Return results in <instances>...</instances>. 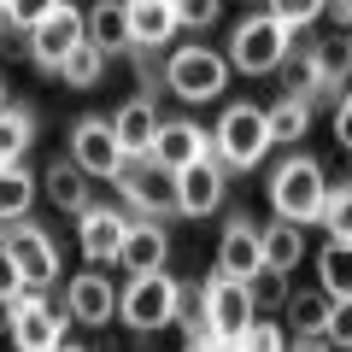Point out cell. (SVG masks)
<instances>
[{"instance_id": "cell-40", "label": "cell", "mask_w": 352, "mask_h": 352, "mask_svg": "<svg viewBox=\"0 0 352 352\" xmlns=\"http://www.w3.org/2000/svg\"><path fill=\"white\" fill-rule=\"evenodd\" d=\"M329 24H335V30H352V0H335V6H329Z\"/></svg>"}, {"instance_id": "cell-1", "label": "cell", "mask_w": 352, "mask_h": 352, "mask_svg": "<svg viewBox=\"0 0 352 352\" xmlns=\"http://www.w3.org/2000/svg\"><path fill=\"white\" fill-rule=\"evenodd\" d=\"M270 206H276V217H282V223H294V229L317 223L323 206H329V176H323V164H317L311 153L282 159L276 176H270Z\"/></svg>"}, {"instance_id": "cell-6", "label": "cell", "mask_w": 352, "mask_h": 352, "mask_svg": "<svg viewBox=\"0 0 352 352\" xmlns=\"http://www.w3.org/2000/svg\"><path fill=\"white\" fill-rule=\"evenodd\" d=\"M71 164L88 182H118L129 170V153L118 147L112 118H82V124H71Z\"/></svg>"}, {"instance_id": "cell-13", "label": "cell", "mask_w": 352, "mask_h": 352, "mask_svg": "<svg viewBox=\"0 0 352 352\" xmlns=\"http://www.w3.org/2000/svg\"><path fill=\"white\" fill-rule=\"evenodd\" d=\"M124 235H129V217L118 212V206H88V212L76 217L82 258H94V264H118V252H124Z\"/></svg>"}, {"instance_id": "cell-36", "label": "cell", "mask_w": 352, "mask_h": 352, "mask_svg": "<svg viewBox=\"0 0 352 352\" xmlns=\"http://www.w3.org/2000/svg\"><path fill=\"white\" fill-rule=\"evenodd\" d=\"M217 12H223L217 0H182V6H176V24H188V30H212V24H217Z\"/></svg>"}, {"instance_id": "cell-45", "label": "cell", "mask_w": 352, "mask_h": 352, "mask_svg": "<svg viewBox=\"0 0 352 352\" xmlns=\"http://www.w3.org/2000/svg\"><path fill=\"white\" fill-rule=\"evenodd\" d=\"M217 352H229V346H217Z\"/></svg>"}, {"instance_id": "cell-30", "label": "cell", "mask_w": 352, "mask_h": 352, "mask_svg": "<svg viewBox=\"0 0 352 352\" xmlns=\"http://www.w3.org/2000/svg\"><path fill=\"white\" fill-rule=\"evenodd\" d=\"M59 76H65L71 88H94V82L106 76V53L94 47V41H82V47H76L71 59H65V71H59Z\"/></svg>"}, {"instance_id": "cell-21", "label": "cell", "mask_w": 352, "mask_h": 352, "mask_svg": "<svg viewBox=\"0 0 352 352\" xmlns=\"http://www.w3.org/2000/svg\"><path fill=\"white\" fill-rule=\"evenodd\" d=\"M88 41L112 59V53H135V41H129V6H118V0H106V6H94L88 12Z\"/></svg>"}, {"instance_id": "cell-5", "label": "cell", "mask_w": 352, "mask_h": 352, "mask_svg": "<svg viewBox=\"0 0 352 352\" xmlns=\"http://www.w3.org/2000/svg\"><path fill=\"white\" fill-rule=\"evenodd\" d=\"M288 53H294V36L270 12H252V18H241L235 36H229V71L264 76V71H282Z\"/></svg>"}, {"instance_id": "cell-35", "label": "cell", "mask_w": 352, "mask_h": 352, "mask_svg": "<svg viewBox=\"0 0 352 352\" xmlns=\"http://www.w3.org/2000/svg\"><path fill=\"white\" fill-rule=\"evenodd\" d=\"M323 335H329V346H335V352H352V300H335Z\"/></svg>"}, {"instance_id": "cell-23", "label": "cell", "mask_w": 352, "mask_h": 352, "mask_svg": "<svg viewBox=\"0 0 352 352\" xmlns=\"http://www.w3.org/2000/svg\"><path fill=\"white\" fill-rule=\"evenodd\" d=\"M311 100H300V94H282L270 112H264V124H270V147H288V141H305V129H311Z\"/></svg>"}, {"instance_id": "cell-31", "label": "cell", "mask_w": 352, "mask_h": 352, "mask_svg": "<svg viewBox=\"0 0 352 352\" xmlns=\"http://www.w3.org/2000/svg\"><path fill=\"white\" fill-rule=\"evenodd\" d=\"M282 94H300V100H311L317 94V71H311V47H294L288 59H282Z\"/></svg>"}, {"instance_id": "cell-7", "label": "cell", "mask_w": 352, "mask_h": 352, "mask_svg": "<svg viewBox=\"0 0 352 352\" xmlns=\"http://www.w3.org/2000/svg\"><path fill=\"white\" fill-rule=\"evenodd\" d=\"M200 294H206V329H212L223 346H235L241 335H247L252 323H258V311H252V294H247V282H229V276H206L200 282Z\"/></svg>"}, {"instance_id": "cell-38", "label": "cell", "mask_w": 352, "mask_h": 352, "mask_svg": "<svg viewBox=\"0 0 352 352\" xmlns=\"http://www.w3.org/2000/svg\"><path fill=\"white\" fill-rule=\"evenodd\" d=\"M335 141L352 153V88L340 94V106H335Z\"/></svg>"}, {"instance_id": "cell-18", "label": "cell", "mask_w": 352, "mask_h": 352, "mask_svg": "<svg viewBox=\"0 0 352 352\" xmlns=\"http://www.w3.org/2000/svg\"><path fill=\"white\" fill-rule=\"evenodd\" d=\"M164 258H170V235H164V223H129L124 235V252H118V264H124L129 276H159Z\"/></svg>"}, {"instance_id": "cell-9", "label": "cell", "mask_w": 352, "mask_h": 352, "mask_svg": "<svg viewBox=\"0 0 352 352\" xmlns=\"http://www.w3.org/2000/svg\"><path fill=\"white\" fill-rule=\"evenodd\" d=\"M6 252H12L18 276H24V288H53L59 282V247H53V235L41 223H18L12 235H6Z\"/></svg>"}, {"instance_id": "cell-20", "label": "cell", "mask_w": 352, "mask_h": 352, "mask_svg": "<svg viewBox=\"0 0 352 352\" xmlns=\"http://www.w3.org/2000/svg\"><path fill=\"white\" fill-rule=\"evenodd\" d=\"M311 71H317V100H335L340 106L346 76H352V41H340V36L317 41V47H311Z\"/></svg>"}, {"instance_id": "cell-10", "label": "cell", "mask_w": 352, "mask_h": 352, "mask_svg": "<svg viewBox=\"0 0 352 352\" xmlns=\"http://www.w3.org/2000/svg\"><path fill=\"white\" fill-rule=\"evenodd\" d=\"M82 41H88V18L76 12V6H53L47 24L30 36V59H36L41 71H65V59H71Z\"/></svg>"}, {"instance_id": "cell-44", "label": "cell", "mask_w": 352, "mask_h": 352, "mask_svg": "<svg viewBox=\"0 0 352 352\" xmlns=\"http://www.w3.org/2000/svg\"><path fill=\"white\" fill-rule=\"evenodd\" d=\"M0 247H6V223H0Z\"/></svg>"}, {"instance_id": "cell-41", "label": "cell", "mask_w": 352, "mask_h": 352, "mask_svg": "<svg viewBox=\"0 0 352 352\" xmlns=\"http://www.w3.org/2000/svg\"><path fill=\"white\" fill-rule=\"evenodd\" d=\"M12 323H18V300H0V335H12Z\"/></svg>"}, {"instance_id": "cell-15", "label": "cell", "mask_w": 352, "mask_h": 352, "mask_svg": "<svg viewBox=\"0 0 352 352\" xmlns=\"http://www.w3.org/2000/svg\"><path fill=\"white\" fill-rule=\"evenodd\" d=\"M159 129H164V118H159V106H153L147 94H135L129 106H118V118H112V135H118V147H124L129 159H153Z\"/></svg>"}, {"instance_id": "cell-19", "label": "cell", "mask_w": 352, "mask_h": 352, "mask_svg": "<svg viewBox=\"0 0 352 352\" xmlns=\"http://www.w3.org/2000/svg\"><path fill=\"white\" fill-rule=\"evenodd\" d=\"M176 30H182V24H176V6H170V0H129V41H135V53L164 47Z\"/></svg>"}, {"instance_id": "cell-2", "label": "cell", "mask_w": 352, "mask_h": 352, "mask_svg": "<svg viewBox=\"0 0 352 352\" xmlns=\"http://www.w3.org/2000/svg\"><path fill=\"white\" fill-rule=\"evenodd\" d=\"M264 153H270V124H264V112H258V106H247V100L223 106L217 135H212V153H206V159H217L223 170H252Z\"/></svg>"}, {"instance_id": "cell-22", "label": "cell", "mask_w": 352, "mask_h": 352, "mask_svg": "<svg viewBox=\"0 0 352 352\" xmlns=\"http://www.w3.org/2000/svg\"><path fill=\"white\" fill-rule=\"evenodd\" d=\"M41 194H47V200L59 206V212H76V217H82L88 206H94V200H88V176L76 170L71 159L47 164V176H41Z\"/></svg>"}, {"instance_id": "cell-28", "label": "cell", "mask_w": 352, "mask_h": 352, "mask_svg": "<svg viewBox=\"0 0 352 352\" xmlns=\"http://www.w3.org/2000/svg\"><path fill=\"white\" fill-rule=\"evenodd\" d=\"M329 311H335L329 294H294V300H288L294 335H323V329H329Z\"/></svg>"}, {"instance_id": "cell-24", "label": "cell", "mask_w": 352, "mask_h": 352, "mask_svg": "<svg viewBox=\"0 0 352 352\" xmlns=\"http://www.w3.org/2000/svg\"><path fill=\"white\" fill-rule=\"evenodd\" d=\"M305 258V229H294V223H264V270H282L288 276L294 264Z\"/></svg>"}, {"instance_id": "cell-8", "label": "cell", "mask_w": 352, "mask_h": 352, "mask_svg": "<svg viewBox=\"0 0 352 352\" xmlns=\"http://www.w3.org/2000/svg\"><path fill=\"white\" fill-rule=\"evenodd\" d=\"M118 188H124V206L141 212L147 223H159V217L176 212V176L164 164H153V159H129V170L118 176Z\"/></svg>"}, {"instance_id": "cell-27", "label": "cell", "mask_w": 352, "mask_h": 352, "mask_svg": "<svg viewBox=\"0 0 352 352\" xmlns=\"http://www.w3.org/2000/svg\"><path fill=\"white\" fill-rule=\"evenodd\" d=\"M317 276H323L329 300H352V241H329L317 252Z\"/></svg>"}, {"instance_id": "cell-29", "label": "cell", "mask_w": 352, "mask_h": 352, "mask_svg": "<svg viewBox=\"0 0 352 352\" xmlns=\"http://www.w3.org/2000/svg\"><path fill=\"white\" fill-rule=\"evenodd\" d=\"M317 223L329 229V241H352V182H329V206Z\"/></svg>"}, {"instance_id": "cell-14", "label": "cell", "mask_w": 352, "mask_h": 352, "mask_svg": "<svg viewBox=\"0 0 352 352\" xmlns=\"http://www.w3.org/2000/svg\"><path fill=\"white\" fill-rule=\"evenodd\" d=\"M223 194H229V182H223V164L217 159H200L176 176V212L182 217H212L223 206Z\"/></svg>"}, {"instance_id": "cell-16", "label": "cell", "mask_w": 352, "mask_h": 352, "mask_svg": "<svg viewBox=\"0 0 352 352\" xmlns=\"http://www.w3.org/2000/svg\"><path fill=\"white\" fill-rule=\"evenodd\" d=\"M65 311L76 317V323L100 329L118 317V288L100 276V270H82V276H71V288H65Z\"/></svg>"}, {"instance_id": "cell-11", "label": "cell", "mask_w": 352, "mask_h": 352, "mask_svg": "<svg viewBox=\"0 0 352 352\" xmlns=\"http://www.w3.org/2000/svg\"><path fill=\"white\" fill-rule=\"evenodd\" d=\"M12 340L18 352H59L65 346V311H53L36 288L18 294V323H12Z\"/></svg>"}, {"instance_id": "cell-26", "label": "cell", "mask_w": 352, "mask_h": 352, "mask_svg": "<svg viewBox=\"0 0 352 352\" xmlns=\"http://www.w3.org/2000/svg\"><path fill=\"white\" fill-rule=\"evenodd\" d=\"M30 141H36V118H30L24 106L0 112V170H18L24 153H30Z\"/></svg>"}, {"instance_id": "cell-39", "label": "cell", "mask_w": 352, "mask_h": 352, "mask_svg": "<svg viewBox=\"0 0 352 352\" xmlns=\"http://www.w3.org/2000/svg\"><path fill=\"white\" fill-rule=\"evenodd\" d=\"M288 352H335V346H329V335H294Z\"/></svg>"}, {"instance_id": "cell-33", "label": "cell", "mask_w": 352, "mask_h": 352, "mask_svg": "<svg viewBox=\"0 0 352 352\" xmlns=\"http://www.w3.org/2000/svg\"><path fill=\"white\" fill-rule=\"evenodd\" d=\"M229 352H288V329H276L270 317H258V323H252Z\"/></svg>"}, {"instance_id": "cell-43", "label": "cell", "mask_w": 352, "mask_h": 352, "mask_svg": "<svg viewBox=\"0 0 352 352\" xmlns=\"http://www.w3.org/2000/svg\"><path fill=\"white\" fill-rule=\"evenodd\" d=\"M59 352H88V346H59Z\"/></svg>"}, {"instance_id": "cell-42", "label": "cell", "mask_w": 352, "mask_h": 352, "mask_svg": "<svg viewBox=\"0 0 352 352\" xmlns=\"http://www.w3.org/2000/svg\"><path fill=\"white\" fill-rule=\"evenodd\" d=\"M0 112H12V100H6V76H0Z\"/></svg>"}, {"instance_id": "cell-34", "label": "cell", "mask_w": 352, "mask_h": 352, "mask_svg": "<svg viewBox=\"0 0 352 352\" xmlns=\"http://www.w3.org/2000/svg\"><path fill=\"white\" fill-rule=\"evenodd\" d=\"M264 12H270V18H276V24L294 36V30L317 24V12H323V6H317V0H276V6H264Z\"/></svg>"}, {"instance_id": "cell-32", "label": "cell", "mask_w": 352, "mask_h": 352, "mask_svg": "<svg viewBox=\"0 0 352 352\" xmlns=\"http://www.w3.org/2000/svg\"><path fill=\"white\" fill-rule=\"evenodd\" d=\"M247 294H252V311H258V317L294 300V288H288V276H282V270H258V276L247 282Z\"/></svg>"}, {"instance_id": "cell-12", "label": "cell", "mask_w": 352, "mask_h": 352, "mask_svg": "<svg viewBox=\"0 0 352 352\" xmlns=\"http://www.w3.org/2000/svg\"><path fill=\"white\" fill-rule=\"evenodd\" d=\"M258 270H264V229L247 223V217H235V223L223 229V241H217V276L252 282Z\"/></svg>"}, {"instance_id": "cell-3", "label": "cell", "mask_w": 352, "mask_h": 352, "mask_svg": "<svg viewBox=\"0 0 352 352\" xmlns=\"http://www.w3.org/2000/svg\"><path fill=\"white\" fill-rule=\"evenodd\" d=\"M176 305H182V282H176L170 270H159V276H129V288L118 294V317H124V329H135V335L170 329Z\"/></svg>"}, {"instance_id": "cell-37", "label": "cell", "mask_w": 352, "mask_h": 352, "mask_svg": "<svg viewBox=\"0 0 352 352\" xmlns=\"http://www.w3.org/2000/svg\"><path fill=\"white\" fill-rule=\"evenodd\" d=\"M24 294V276H18V264H12V252L0 247V300H18Z\"/></svg>"}, {"instance_id": "cell-17", "label": "cell", "mask_w": 352, "mask_h": 352, "mask_svg": "<svg viewBox=\"0 0 352 352\" xmlns=\"http://www.w3.org/2000/svg\"><path fill=\"white\" fill-rule=\"evenodd\" d=\"M206 153H212V135H206L200 124H188V118H170V124L159 129V147H153V164H164L170 176H182L188 164H200Z\"/></svg>"}, {"instance_id": "cell-4", "label": "cell", "mask_w": 352, "mask_h": 352, "mask_svg": "<svg viewBox=\"0 0 352 352\" xmlns=\"http://www.w3.org/2000/svg\"><path fill=\"white\" fill-rule=\"evenodd\" d=\"M164 82H170L176 100L206 106V100H217V94L229 88V53H217V47H176L170 59H164Z\"/></svg>"}, {"instance_id": "cell-25", "label": "cell", "mask_w": 352, "mask_h": 352, "mask_svg": "<svg viewBox=\"0 0 352 352\" xmlns=\"http://www.w3.org/2000/svg\"><path fill=\"white\" fill-rule=\"evenodd\" d=\"M36 176L18 164V170H0V223H30V206H36Z\"/></svg>"}]
</instances>
